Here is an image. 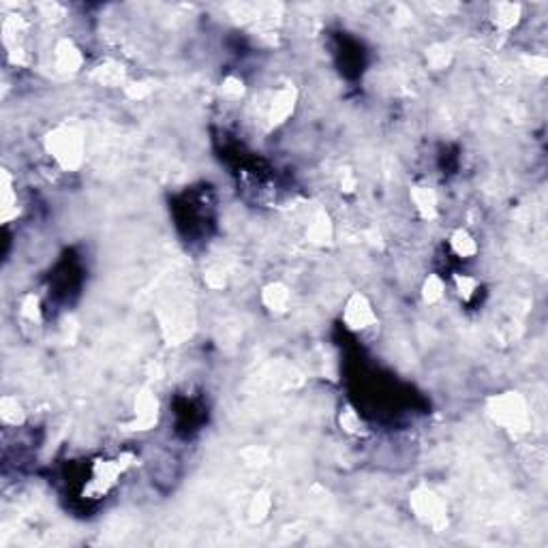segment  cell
<instances>
[{"instance_id":"cell-4","label":"cell","mask_w":548,"mask_h":548,"mask_svg":"<svg viewBox=\"0 0 548 548\" xmlns=\"http://www.w3.org/2000/svg\"><path fill=\"white\" fill-rule=\"evenodd\" d=\"M443 292H446V285H443V281L437 279V276H431L429 283H426V287H424L426 300H429V302H437L439 298H443Z\"/></svg>"},{"instance_id":"cell-1","label":"cell","mask_w":548,"mask_h":548,"mask_svg":"<svg viewBox=\"0 0 548 548\" xmlns=\"http://www.w3.org/2000/svg\"><path fill=\"white\" fill-rule=\"evenodd\" d=\"M413 510H415L417 516L424 520V523H429V525H433V527L441 525L443 520H446V506L439 501L437 495L426 492V490L420 492V495H415Z\"/></svg>"},{"instance_id":"cell-2","label":"cell","mask_w":548,"mask_h":548,"mask_svg":"<svg viewBox=\"0 0 548 548\" xmlns=\"http://www.w3.org/2000/svg\"><path fill=\"white\" fill-rule=\"evenodd\" d=\"M345 319H347L349 328L364 330V328H369V326L375 322V315H373V310L369 308L367 302H364L362 298H356V300L347 306Z\"/></svg>"},{"instance_id":"cell-3","label":"cell","mask_w":548,"mask_h":548,"mask_svg":"<svg viewBox=\"0 0 548 548\" xmlns=\"http://www.w3.org/2000/svg\"><path fill=\"white\" fill-rule=\"evenodd\" d=\"M450 242H452V251H454L460 259H469L472 255H476V251H478L476 240L469 236L467 231H456Z\"/></svg>"}]
</instances>
